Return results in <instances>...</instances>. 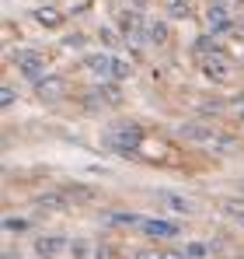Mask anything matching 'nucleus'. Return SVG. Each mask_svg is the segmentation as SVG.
Segmentation results:
<instances>
[{
    "instance_id": "nucleus-19",
    "label": "nucleus",
    "mask_w": 244,
    "mask_h": 259,
    "mask_svg": "<svg viewBox=\"0 0 244 259\" xmlns=\"http://www.w3.org/2000/svg\"><path fill=\"white\" fill-rule=\"evenodd\" d=\"M87 249H91L87 242H74V259H87Z\"/></svg>"
},
{
    "instance_id": "nucleus-8",
    "label": "nucleus",
    "mask_w": 244,
    "mask_h": 259,
    "mask_svg": "<svg viewBox=\"0 0 244 259\" xmlns=\"http://www.w3.org/2000/svg\"><path fill=\"white\" fill-rule=\"evenodd\" d=\"M63 249H67V238H63V235H42V238H35L39 259H52V256H59Z\"/></svg>"
},
{
    "instance_id": "nucleus-7",
    "label": "nucleus",
    "mask_w": 244,
    "mask_h": 259,
    "mask_svg": "<svg viewBox=\"0 0 244 259\" xmlns=\"http://www.w3.org/2000/svg\"><path fill=\"white\" fill-rule=\"evenodd\" d=\"M119 28H122L126 39H140V35H147V25H143L140 11H122V14H119Z\"/></svg>"
},
{
    "instance_id": "nucleus-17",
    "label": "nucleus",
    "mask_w": 244,
    "mask_h": 259,
    "mask_svg": "<svg viewBox=\"0 0 244 259\" xmlns=\"http://www.w3.org/2000/svg\"><path fill=\"white\" fill-rule=\"evenodd\" d=\"M185 256H189V259H203V256H206V245H203V242H192V245H185Z\"/></svg>"
},
{
    "instance_id": "nucleus-18",
    "label": "nucleus",
    "mask_w": 244,
    "mask_h": 259,
    "mask_svg": "<svg viewBox=\"0 0 244 259\" xmlns=\"http://www.w3.org/2000/svg\"><path fill=\"white\" fill-rule=\"evenodd\" d=\"M4 228H7V231H25L28 224H25L21 217H7V221H4Z\"/></svg>"
},
{
    "instance_id": "nucleus-20",
    "label": "nucleus",
    "mask_w": 244,
    "mask_h": 259,
    "mask_svg": "<svg viewBox=\"0 0 244 259\" xmlns=\"http://www.w3.org/2000/svg\"><path fill=\"white\" fill-rule=\"evenodd\" d=\"M0 102H4V105H11V102H14V88H11V84H4V91H0Z\"/></svg>"
},
{
    "instance_id": "nucleus-4",
    "label": "nucleus",
    "mask_w": 244,
    "mask_h": 259,
    "mask_svg": "<svg viewBox=\"0 0 244 259\" xmlns=\"http://www.w3.org/2000/svg\"><path fill=\"white\" fill-rule=\"evenodd\" d=\"M199 60H203V74L213 84H227L234 77V70L227 63V53H209V56H199Z\"/></svg>"
},
{
    "instance_id": "nucleus-23",
    "label": "nucleus",
    "mask_w": 244,
    "mask_h": 259,
    "mask_svg": "<svg viewBox=\"0 0 244 259\" xmlns=\"http://www.w3.org/2000/svg\"><path fill=\"white\" fill-rule=\"evenodd\" d=\"M241 137H244V116H241Z\"/></svg>"
},
{
    "instance_id": "nucleus-15",
    "label": "nucleus",
    "mask_w": 244,
    "mask_h": 259,
    "mask_svg": "<svg viewBox=\"0 0 244 259\" xmlns=\"http://www.w3.org/2000/svg\"><path fill=\"white\" fill-rule=\"evenodd\" d=\"M164 7H167L174 18H185V14H189V0H164Z\"/></svg>"
},
{
    "instance_id": "nucleus-3",
    "label": "nucleus",
    "mask_w": 244,
    "mask_h": 259,
    "mask_svg": "<svg viewBox=\"0 0 244 259\" xmlns=\"http://www.w3.org/2000/svg\"><path fill=\"white\" fill-rule=\"evenodd\" d=\"M11 60H14V67H18L28 81H35V84L42 81V70H45V56H42V53H35V49H18Z\"/></svg>"
},
{
    "instance_id": "nucleus-9",
    "label": "nucleus",
    "mask_w": 244,
    "mask_h": 259,
    "mask_svg": "<svg viewBox=\"0 0 244 259\" xmlns=\"http://www.w3.org/2000/svg\"><path fill=\"white\" fill-rule=\"evenodd\" d=\"M140 228H143L150 238H174V235H178V224H171V221H157V217H143Z\"/></svg>"
},
{
    "instance_id": "nucleus-5",
    "label": "nucleus",
    "mask_w": 244,
    "mask_h": 259,
    "mask_svg": "<svg viewBox=\"0 0 244 259\" xmlns=\"http://www.w3.org/2000/svg\"><path fill=\"white\" fill-rule=\"evenodd\" d=\"M84 67H87L94 77H101V81H115V56H108V53H91V56H84Z\"/></svg>"
},
{
    "instance_id": "nucleus-13",
    "label": "nucleus",
    "mask_w": 244,
    "mask_h": 259,
    "mask_svg": "<svg viewBox=\"0 0 244 259\" xmlns=\"http://www.w3.org/2000/svg\"><path fill=\"white\" fill-rule=\"evenodd\" d=\"M147 42H154V46L167 42V25L164 21H147Z\"/></svg>"
},
{
    "instance_id": "nucleus-11",
    "label": "nucleus",
    "mask_w": 244,
    "mask_h": 259,
    "mask_svg": "<svg viewBox=\"0 0 244 259\" xmlns=\"http://www.w3.org/2000/svg\"><path fill=\"white\" fill-rule=\"evenodd\" d=\"M161 203L167 210H174V214H192V203L185 196H178V193H161Z\"/></svg>"
},
{
    "instance_id": "nucleus-12",
    "label": "nucleus",
    "mask_w": 244,
    "mask_h": 259,
    "mask_svg": "<svg viewBox=\"0 0 244 259\" xmlns=\"http://www.w3.org/2000/svg\"><path fill=\"white\" fill-rule=\"evenodd\" d=\"M35 21L45 25V28H59V25H63V14H59L56 7H39V11H35Z\"/></svg>"
},
{
    "instance_id": "nucleus-2",
    "label": "nucleus",
    "mask_w": 244,
    "mask_h": 259,
    "mask_svg": "<svg viewBox=\"0 0 244 259\" xmlns=\"http://www.w3.org/2000/svg\"><path fill=\"white\" fill-rule=\"evenodd\" d=\"M105 144L115 154H136L140 144H143V130L136 126V123H115V126L105 130Z\"/></svg>"
},
{
    "instance_id": "nucleus-22",
    "label": "nucleus",
    "mask_w": 244,
    "mask_h": 259,
    "mask_svg": "<svg viewBox=\"0 0 244 259\" xmlns=\"http://www.w3.org/2000/svg\"><path fill=\"white\" fill-rule=\"evenodd\" d=\"M4 259H21V256L18 252H4Z\"/></svg>"
},
{
    "instance_id": "nucleus-16",
    "label": "nucleus",
    "mask_w": 244,
    "mask_h": 259,
    "mask_svg": "<svg viewBox=\"0 0 244 259\" xmlns=\"http://www.w3.org/2000/svg\"><path fill=\"white\" fill-rule=\"evenodd\" d=\"M223 210H227V217H234L237 224H244V203H227Z\"/></svg>"
},
{
    "instance_id": "nucleus-21",
    "label": "nucleus",
    "mask_w": 244,
    "mask_h": 259,
    "mask_svg": "<svg viewBox=\"0 0 244 259\" xmlns=\"http://www.w3.org/2000/svg\"><path fill=\"white\" fill-rule=\"evenodd\" d=\"M157 259H189L185 252H174V249H167V252H157Z\"/></svg>"
},
{
    "instance_id": "nucleus-6",
    "label": "nucleus",
    "mask_w": 244,
    "mask_h": 259,
    "mask_svg": "<svg viewBox=\"0 0 244 259\" xmlns=\"http://www.w3.org/2000/svg\"><path fill=\"white\" fill-rule=\"evenodd\" d=\"M206 25H209V32H213V35H227V32L234 28L230 11H227L223 4H213V7L206 11Z\"/></svg>"
},
{
    "instance_id": "nucleus-14",
    "label": "nucleus",
    "mask_w": 244,
    "mask_h": 259,
    "mask_svg": "<svg viewBox=\"0 0 244 259\" xmlns=\"http://www.w3.org/2000/svg\"><path fill=\"white\" fill-rule=\"evenodd\" d=\"M39 207H42V210H63L67 200H63L59 193H49V196H42V200H39Z\"/></svg>"
},
{
    "instance_id": "nucleus-1",
    "label": "nucleus",
    "mask_w": 244,
    "mask_h": 259,
    "mask_svg": "<svg viewBox=\"0 0 244 259\" xmlns=\"http://www.w3.org/2000/svg\"><path fill=\"white\" fill-rule=\"evenodd\" d=\"M178 133H181L185 140H192V144H203V147H209V151H220V154L234 151V140H230V137L216 133L213 126H203V123H181Z\"/></svg>"
},
{
    "instance_id": "nucleus-10",
    "label": "nucleus",
    "mask_w": 244,
    "mask_h": 259,
    "mask_svg": "<svg viewBox=\"0 0 244 259\" xmlns=\"http://www.w3.org/2000/svg\"><path fill=\"white\" fill-rule=\"evenodd\" d=\"M35 91H39V98H45V102H56V98L67 95V81L63 77H42L39 84H35Z\"/></svg>"
}]
</instances>
